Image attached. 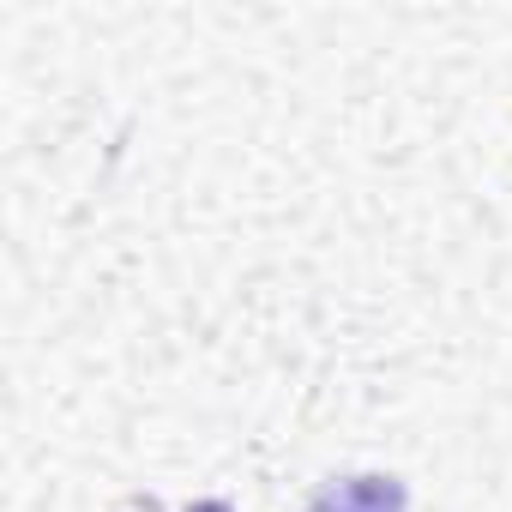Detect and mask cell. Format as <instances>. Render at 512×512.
Returning <instances> with one entry per match:
<instances>
[{
    "label": "cell",
    "instance_id": "1",
    "mask_svg": "<svg viewBox=\"0 0 512 512\" xmlns=\"http://www.w3.org/2000/svg\"><path fill=\"white\" fill-rule=\"evenodd\" d=\"M308 512H404V482L398 476H344V482H326Z\"/></svg>",
    "mask_w": 512,
    "mask_h": 512
},
{
    "label": "cell",
    "instance_id": "2",
    "mask_svg": "<svg viewBox=\"0 0 512 512\" xmlns=\"http://www.w3.org/2000/svg\"><path fill=\"white\" fill-rule=\"evenodd\" d=\"M187 512H229L223 500H199V506H187Z\"/></svg>",
    "mask_w": 512,
    "mask_h": 512
}]
</instances>
